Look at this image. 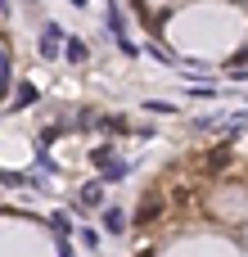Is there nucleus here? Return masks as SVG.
I'll use <instances>...</instances> for the list:
<instances>
[{
  "label": "nucleus",
  "instance_id": "14",
  "mask_svg": "<svg viewBox=\"0 0 248 257\" xmlns=\"http://www.w3.org/2000/svg\"><path fill=\"white\" fill-rule=\"evenodd\" d=\"M86 5H90V0H72V9H86Z\"/></svg>",
  "mask_w": 248,
  "mask_h": 257
},
{
  "label": "nucleus",
  "instance_id": "10",
  "mask_svg": "<svg viewBox=\"0 0 248 257\" xmlns=\"http://www.w3.org/2000/svg\"><path fill=\"white\" fill-rule=\"evenodd\" d=\"M113 158H117V149H113V145H99V149H90V163H95V167H108Z\"/></svg>",
  "mask_w": 248,
  "mask_h": 257
},
{
  "label": "nucleus",
  "instance_id": "5",
  "mask_svg": "<svg viewBox=\"0 0 248 257\" xmlns=\"http://www.w3.org/2000/svg\"><path fill=\"white\" fill-rule=\"evenodd\" d=\"M99 199H104V181H86V185H81V194H77V203H81V208H95Z\"/></svg>",
  "mask_w": 248,
  "mask_h": 257
},
{
  "label": "nucleus",
  "instance_id": "4",
  "mask_svg": "<svg viewBox=\"0 0 248 257\" xmlns=\"http://www.w3.org/2000/svg\"><path fill=\"white\" fill-rule=\"evenodd\" d=\"M99 221H104V230H108V235H122V230H127V212H122V208H104V212H99Z\"/></svg>",
  "mask_w": 248,
  "mask_h": 257
},
{
  "label": "nucleus",
  "instance_id": "8",
  "mask_svg": "<svg viewBox=\"0 0 248 257\" xmlns=\"http://www.w3.org/2000/svg\"><path fill=\"white\" fill-rule=\"evenodd\" d=\"M127 172H131V163H122V158H113V163L104 167V176H99V181H104V185H117V181H122Z\"/></svg>",
  "mask_w": 248,
  "mask_h": 257
},
{
  "label": "nucleus",
  "instance_id": "2",
  "mask_svg": "<svg viewBox=\"0 0 248 257\" xmlns=\"http://www.w3.org/2000/svg\"><path fill=\"white\" fill-rule=\"evenodd\" d=\"M59 54H63V27L45 23V32H41V59H59Z\"/></svg>",
  "mask_w": 248,
  "mask_h": 257
},
{
  "label": "nucleus",
  "instance_id": "13",
  "mask_svg": "<svg viewBox=\"0 0 248 257\" xmlns=\"http://www.w3.org/2000/svg\"><path fill=\"white\" fill-rule=\"evenodd\" d=\"M5 86H9V54H0V95H5Z\"/></svg>",
  "mask_w": 248,
  "mask_h": 257
},
{
  "label": "nucleus",
  "instance_id": "9",
  "mask_svg": "<svg viewBox=\"0 0 248 257\" xmlns=\"http://www.w3.org/2000/svg\"><path fill=\"white\" fill-rule=\"evenodd\" d=\"M158 212H163V199H145V203H140V212H136V221H140V226H149V221H158Z\"/></svg>",
  "mask_w": 248,
  "mask_h": 257
},
{
  "label": "nucleus",
  "instance_id": "6",
  "mask_svg": "<svg viewBox=\"0 0 248 257\" xmlns=\"http://www.w3.org/2000/svg\"><path fill=\"white\" fill-rule=\"evenodd\" d=\"M0 185H5V190H23V185H36V190H41V181H36V176H23V172H0Z\"/></svg>",
  "mask_w": 248,
  "mask_h": 257
},
{
  "label": "nucleus",
  "instance_id": "1",
  "mask_svg": "<svg viewBox=\"0 0 248 257\" xmlns=\"http://www.w3.org/2000/svg\"><path fill=\"white\" fill-rule=\"evenodd\" d=\"M104 23H108V32H113V41H117V50L136 59V54H140V45H136V41L127 36V23H122V9H117V0H108V14H104Z\"/></svg>",
  "mask_w": 248,
  "mask_h": 257
},
{
  "label": "nucleus",
  "instance_id": "3",
  "mask_svg": "<svg viewBox=\"0 0 248 257\" xmlns=\"http://www.w3.org/2000/svg\"><path fill=\"white\" fill-rule=\"evenodd\" d=\"M63 59H68V63H86V59H90V45L77 41V36H68V41H63Z\"/></svg>",
  "mask_w": 248,
  "mask_h": 257
},
{
  "label": "nucleus",
  "instance_id": "7",
  "mask_svg": "<svg viewBox=\"0 0 248 257\" xmlns=\"http://www.w3.org/2000/svg\"><path fill=\"white\" fill-rule=\"evenodd\" d=\"M27 104H36V86H32V81H23V86H18V95H14L9 113H18V108H27Z\"/></svg>",
  "mask_w": 248,
  "mask_h": 257
},
{
  "label": "nucleus",
  "instance_id": "11",
  "mask_svg": "<svg viewBox=\"0 0 248 257\" xmlns=\"http://www.w3.org/2000/svg\"><path fill=\"white\" fill-rule=\"evenodd\" d=\"M145 108H149V113H163V117L176 113V104H167V99H145Z\"/></svg>",
  "mask_w": 248,
  "mask_h": 257
},
{
  "label": "nucleus",
  "instance_id": "12",
  "mask_svg": "<svg viewBox=\"0 0 248 257\" xmlns=\"http://www.w3.org/2000/svg\"><path fill=\"white\" fill-rule=\"evenodd\" d=\"M50 226H54V235H68V230H72V221H68V212H54V217H50Z\"/></svg>",
  "mask_w": 248,
  "mask_h": 257
}]
</instances>
